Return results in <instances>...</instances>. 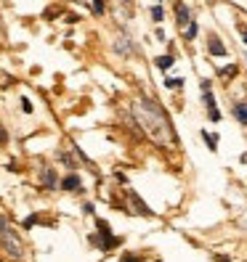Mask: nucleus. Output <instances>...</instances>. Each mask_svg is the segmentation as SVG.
Returning <instances> with one entry per match:
<instances>
[{"label": "nucleus", "instance_id": "nucleus-1", "mask_svg": "<svg viewBox=\"0 0 247 262\" xmlns=\"http://www.w3.org/2000/svg\"><path fill=\"white\" fill-rule=\"evenodd\" d=\"M138 109V119L144 122V127H146V133L154 138L157 143H176V135H173V127H170V122H167V117H165V112L160 109L154 101H149V98H141V103L136 106Z\"/></svg>", "mask_w": 247, "mask_h": 262}, {"label": "nucleus", "instance_id": "nucleus-2", "mask_svg": "<svg viewBox=\"0 0 247 262\" xmlns=\"http://www.w3.org/2000/svg\"><path fill=\"white\" fill-rule=\"evenodd\" d=\"M0 244L6 246V254L11 257V259H22V254H24V246H22V241H19V236L13 233V230L6 225L3 230H0Z\"/></svg>", "mask_w": 247, "mask_h": 262}, {"label": "nucleus", "instance_id": "nucleus-3", "mask_svg": "<svg viewBox=\"0 0 247 262\" xmlns=\"http://www.w3.org/2000/svg\"><path fill=\"white\" fill-rule=\"evenodd\" d=\"M202 98H205V106H207L210 119H213V122H218V119H221V112L215 109V98H213V93H210V90H202Z\"/></svg>", "mask_w": 247, "mask_h": 262}, {"label": "nucleus", "instance_id": "nucleus-4", "mask_svg": "<svg viewBox=\"0 0 247 262\" xmlns=\"http://www.w3.org/2000/svg\"><path fill=\"white\" fill-rule=\"evenodd\" d=\"M176 19H178V27L183 29L192 19H189V8H186V3H176Z\"/></svg>", "mask_w": 247, "mask_h": 262}, {"label": "nucleus", "instance_id": "nucleus-5", "mask_svg": "<svg viewBox=\"0 0 247 262\" xmlns=\"http://www.w3.org/2000/svg\"><path fill=\"white\" fill-rule=\"evenodd\" d=\"M61 188H64V191H80L83 183H80V178H77V175H67L64 180H61Z\"/></svg>", "mask_w": 247, "mask_h": 262}, {"label": "nucleus", "instance_id": "nucleus-6", "mask_svg": "<svg viewBox=\"0 0 247 262\" xmlns=\"http://www.w3.org/2000/svg\"><path fill=\"white\" fill-rule=\"evenodd\" d=\"M115 51L120 53V56H130V40L125 37V35H122V37H117V42H115Z\"/></svg>", "mask_w": 247, "mask_h": 262}, {"label": "nucleus", "instance_id": "nucleus-7", "mask_svg": "<svg viewBox=\"0 0 247 262\" xmlns=\"http://www.w3.org/2000/svg\"><path fill=\"white\" fill-rule=\"evenodd\" d=\"M207 48H210V53H213V56H226V45H223V42H221L218 37H215V35L210 37Z\"/></svg>", "mask_w": 247, "mask_h": 262}, {"label": "nucleus", "instance_id": "nucleus-8", "mask_svg": "<svg viewBox=\"0 0 247 262\" xmlns=\"http://www.w3.org/2000/svg\"><path fill=\"white\" fill-rule=\"evenodd\" d=\"M176 64V61H173V56H157V58H154V67H157L160 72H167V69H170Z\"/></svg>", "mask_w": 247, "mask_h": 262}, {"label": "nucleus", "instance_id": "nucleus-9", "mask_svg": "<svg viewBox=\"0 0 247 262\" xmlns=\"http://www.w3.org/2000/svg\"><path fill=\"white\" fill-rule=\"evenodd\" d=\"M43 186L45 188H56V172L53 169H43Z\"/></svg>", "mask_w": 247, "mask_h": 262}, {"label": "nucleus", "instance_id": "nucleus-10", "mask_svg": "<svg viewBox=\"0 0 247 262\" xmlns=\"http://www.w3.org/2000/svg\"><path fill=\"white\" fill-rule=\"evenodd\" d=\"M234 117L242 125H247V103H234Z\"/></svg>", "mask_w": 247, "mask_h": 262}, {"label": "nucleus", "instance_id": "nucleus-11", "mask_svg": "<svg viewBox=\"0 0 247 262\" xmlns=\"http://www.w3.org/2000/svg\"><path fill=\"white\" fill-rule=\"evenodd\" d=\"M130 202L136 204V212H141V214H151V209H149V207H146V204H144V202H141V199H138L133 191H130Z\"/></svg>", "mask_w": 247, "mask_h": 262}, {"label": "nucleus", "instance_id": "nucleus-12", "mask_svg": "<svg viewBox=\"0 0 247 262\" xmlns=\"http://www.w3.org/2000/svg\"><path fill=\"white\" fill-rule=\"evenodd\" d=\"M202 138H205V143L210 151H218V135H213V133H205L202 130Z\"/></svg>", "mask_w": 247, "mask_h": 262}, {"label": "nucleus", "instance_id": "nucleus-13", "mask_svg": "<svg viewBox=\"0 0 247 262\" xmlns=\"http://www.w3.org/2000/svg\"><path fill=\"white\" fill-rule=\"evenodd\" d=\"M165 88H170V90L183 88V77H167V80H165Z\"/></svg>", "mask_w": 247, "mask_h": 262}, {"label": "nucleus", "instance_id": "nucleus-14", "mask_svg": "<svg viewBox=\"0 0 247 262\" xmlns=\"http://www.w3.org/2000/svg\"><path fill=\"white\" fill-rule=\"evenodd\" d=\"M197 29H199L197 21H189V24H186V40H194V37H197Z\"/></svg>", "mask_w": 247, "mask_h": 262}, {"label": "nucleus", "instance_id": "nucleus-15", "mask_svg": "<svg viewBox=\"0 0 247 262\" xmlns=\"http://www.w3.org/2000/svg\"><path fill=\"white\" fill-rule=\"evenodd\" d=\"M151 19H154V21H162V19H165L162 6H154V8H151Z\"/></svg>", "mask_w": 247, "mask_h": 262}, {"label": "nucleus", "instance_id": "nucleus-16", "mask_svg": "<svg viewBox=\"0 0 247 262\" xmlns=\"http://www.w3.org/2000/svg\"><path fill=\"white\" fill-rule=\"evenodd\" d=\"M59 159L64 162L67 167H74V162H72V157H69V154H59Z\"/></svg>", "mask_w": 247, "mask_h": 262}, {"label": "nucleus", "instance_id": "nucleus-17", "mask_svg": "<svg viewBox=\"0 0 247 262\" xmlns=\"http://www.w3.org/2000/svg\"><path fill=\"white\" fill-rule=\"evenodd\" d=\"M93 11L101 16V13H104V0H93Z\"/></svg>", "mask_w": 247, "mask_h": 262}, {"label": "nucleus", "instance_id": "nucleus-18", "mask_svg": "<svg viewBox=\"0 0 247 262\" xmlns=\"http://www.w3.org/2000/svg\"><path fill=\"white\" fill-rule=\"evenodd\" d=\"M223 77H237V67H229V69H221Z\"/></svg>", "mask_w": 247, "mask_h": 262}, {"label": "nucleus", "instance_id": "nucleus-19", "mask_svg": "<svg viewBox=\"0 0 247 262\" xmlns=\"http://www.w3.org/2000/svg\"><path fill=\"white\" fill-rule=\"evenodd\" d=\"M22 109L29 114V112H32V103H29V98H22Z\"/></svg>", "mask_w": 247, "mask_h": 262}, {"label": "nucleus", "instance_id": "nucleus-20", "mask_svg": "<svg viewBox=\"0 0 247 262\" xmlns=\"http://www.w3.org/2000/svg\"><path fill=\"white\" fill-rule=\"evenodd\" d=\"M239 32H242V42H244V45H247V27H244V24H242V27H239Z\"/></svg>", "mask_w": 247, "mask_h": 262}, {"label": "nucleus", "instance_id": "nucleus-21", "mask_svg": "<svg viewBox=\"0 0 247 262\" xmlns=\"http://www.w3.org/2000/svg\"><path fill=\"white\" fill-rule=\"evenodd\" d=\"M6 141H8V135H6V130H3V127H0V143H6Z\"/></svg>", "mask_w": 247, "mask_h": 262}, {"label": "nucleus", "instance_id": "nucleus-22", "mask_svg": "<svg viewBox=\"0 0 247 262\" xmlns=\"http://www.w3.org/2000/svg\"><path fill=\"white\" fill-rule=\"evenodd\" d=\"M215 262H231L229 257H223V254H218V257H215Z\"/></svg>", "mask_w": 247, "mask_h": 262}, {"label": "nucleus", "instance_id": "nucleus-23", "mask_svg": "<svg viewBox=\"0 0 247 262\" xmlns=\"http://www.w3.org/2000/svg\"><path fill=\"white\" fill-rule=\"evenodd\" d=\"M125 262H138V259L136 257H125Z\"/></svg>", "mask_w": 247, "mask_h": 262}, {"label": "nucleus", "instance_id": "nucleus-24", "mask_svg": "<svg viewBox=\"0 0 247 262\" xmlns=\"http://www.w3.org/2000/svg\"><path fill=\"white\" fill-rule=\"evenodd\" d=\"M122 3H130V0H122Z\"/></svg>", "mask_w": 247, "mask_h": 262}, {"label": "nucleus", "instance_id": "nucleus-25", "mask_svg": "<svg viewBox=\"0 0 247 262\" xmlns=\"http://www.w3.org/2000/svg\"><path fill=\"white\" fill-rule=\"evenodd\" d=\"M74 3H80V0H74Z\"/></svg>", "mask_w": 247, "mask_h": 262}, {"label": "nucleus", "instance_id": "nucleus-26", "mask_svg": "<svg viewBox=\"0 0 247 262\" xmlns=\"http://www.w3.org/2000/svg\"><path fill=\"white\" fill-rule=\"evenodd\" d=\"M160 3H162V0H160Z\"/></svg>", "mask_w": 247, "mask_h": 262}]
</instances>
